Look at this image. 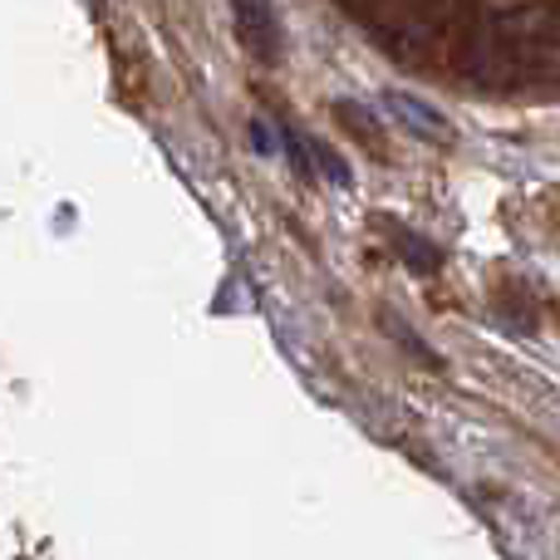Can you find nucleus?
I'll return each mask as SVG.
<instances>
[{
	"label": "nucleus",
	"mask_w": 560,
	"mask_h": 560,
	"mask_svg": "<svg viewBox=\"0 0 560 560\" xmlns=\"http://www.w3.org/2000/svg\"><path fill=\"white\" fill-rule=\"evenodd\" d=\"M236 10V35H242V45L252 49L261 65H276L280 59V20H276V5L271 0H232Z\"/></svg>",
	"instance_id": "1"
},
{
	"label": "nucleus",
	"mask_w": 560,
	"mask_h": 560,
	"mask_svg": "<svg viewBox=\"0 0 560 560\" xmlns=\"http://www.w3.org/2000/svg\"><path fill=\"white\" fill-rule=\"evenodd\" d=\"M384 104H388V114H398L408 128H413V133H423L428 143H433V138H438V143H447V138H453V124H447V118L438 114V108L418 104L413 94H398V89H388Z\"/></svg>",
	"instance_id": "2"
},
{
	"label": "nucleus",
	"mask_w": 560,
	"mask_h": 560,
	"mask_svg": "<svg viewBox=\"0 0 560 560\" xmlns=\"http://www.w3.org/2000/svg\"><path fill=\"white\" fill-rule=\"evenodd\" d=\"M335 118L349 128V133L359 128V143H364L374 158H384V143H378V138H384V128L374 124V114H369V108H359V104H335Z\"/></svg>",
	"instance_id": "3"
},
{
	"label": "nucleus",
	"mask_w": 560,
	"mask_h": 560,
	"mask_svg": "<svg viewBox=\"0 0 560 560\" xmlns=\"http://www.w3.org/2000/svg\"><path fill=\"white\" fill-rule=\"evenodd\" d=\"M388 232L398 236V246H404V261L413 266V271H438V261H443V256H438V246L433 242H423V236H413V232H404V226H388Z\"/></svg>",
	"instance_id": "4"
}]
</instances>
